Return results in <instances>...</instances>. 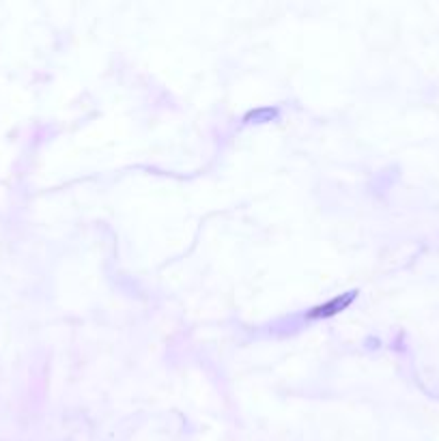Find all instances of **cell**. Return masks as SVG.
<instances>
[{
  "instance_id": "2",
  "label": "cell",
  "mask_w": 439,
  "mask_h": 441,
  "mask_svg": "<svg viewBox=\"0 0 439 441\" xmlns=\"http://www.w3.org/2000/svg\"><path fill=\"white\" fill-rule=\"evenodd\" d=\"M274 116H278V110L274 108H258V110H254V112H250L248 116H245V121H250V119H258V123H263V121H272Z\"/></svg>"
},
{
  "instance_id": "1",
  "label": "cell",
  "mask_w": 439,
  "mask_h": 441,
  "mask_svg": "<svg viewBox=\"0 0 439 441\" xmlns=\"http://www.w3.org/2000/svg\"><path fill=\"white\" fill-rule=\"evenodd\" d=\"M356 297H358V291H347V293H340V295H334V297L327 299V302L308 308L306 314H304V321L331 319V316H336V314L345 312L347 308H351V304L356 302Z\"/></svg>"
}]
</instances>
